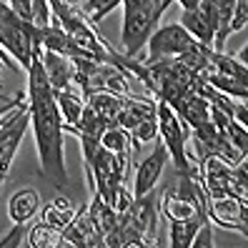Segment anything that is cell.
<instances>
[{
	"label": "cell",
	"mask_w": 248,
	"mask_h": 248,
	"mask_svg": "<svg viewBox=\"0 0 248 248\" xmlns=\"http://www.w3.org/2000/svg\"><path fill=\"white\" fill-rule=\"evenodd\" d=\"M158 138L163 140L168 158L176 166V173H188L193 168V158L188 153V138H191V128H188L181 115L173 110L168 103L158 100Z\"/></svg>",
	"instance_id": "6"
},
{
	"label": "cell",
	"mask_w": 248,
	"mask_h": 248,
	"mask_svg": "<svg viewBox=\"0 0 248 248\" xmlns=\"http://www.w3.org/2000/svg\"><path fill=\"white\" fill-rule=\"evenodd\" d=\"M28 236V223H13V231H8L0 238V248H18L20 243H25Z\"/></svg>",
	"instance_id": "28"
},
{
	"label": "cell",
	"mask_w": 248,
	"mask_h": 248,
	"mask_svg": "<svg viewBox=\"0 0 248 248\" xmlns=\"http://www.w3.org/2000/svg\"><path fill=\"white\" fill-rule=\"evenodd\" d=\"M28 73V113L35 133V148L40 160V173L53 188L68 186V168L63 153V115L58 108L55 93L43 70V48L33 50Z\"/></svg>",
	"instance_id": "1"
},
{
	"label": "cell",
	"mask_w": 248,
	"mask_h": 248,
	"mask_svg": "<svg viewBox=\"0 0 248 248\" xmlns=\"http://www.w3.org/2000/svg\"><path fill=\"white\" fill-rule=\"evenodd\" d=\"M25 98H28V93H25V91H18V93H16V98H10V100H5V103L0 106V123H3V121H5V115H8V113H10L13 108H18V106L23 103Z\"/></svg>",
	"instance_id": "32"
},
{
	"label": "cell",
	"mask_w": 248,
	"mask_h": 248,
	"mask_svg": "<svg viewBox=\"0 0 248 248\" xmlns=\"http://www.w3.org/2000/svg\"><path fill=\"white\" fill-rule=\"evenodd\" d=\"M63 238L70 248H103V233H98V228L93 226L85 206H80L68 221V226L63 228Z\"/></svg>",
	"instance_id": "14"
},
{
	"label": "cell",
	"mask_w": 248,
	"mask_h": 248,
	"mask_svg": "<svg viewBox=\"0 0 248 248\" xmlns=\"http://www.w3.org/2000/svg\"><path fill=\"white\" fill-rule=\"evenodd\" d=\"M50 20H53L50 3H48V0H35V3H33V13H31V23L35 28H46V25H50Z\"/></svg>",
	"instance_id": "27"
},
{
	"label": "cell",
	"mask_w": 248,
	"mask_h": 248,
	"mask_svg": "<svg viewBox=\"0 0 248 248\" xmlns=\"http://www.w3.org/2000/svg\"><path fill=\"white\" fill-rule=\"evenodd\" d=\"M53 93H55V100H58V108H61V115H63V130L76 136L78 123H80V113L85 108V95L80 93V88L76 83L63 88V91H53Z\"/></svg>",
	"instance_id": "16"
},
{
	"label": "cell",
	"mask_w": 248,
	"mask_h": 248,
	"mask_svg": "<svg viewBox=\"0 0 248 248\" xmlns=\"http://www.w3.org/2000/svg\"><path fill=\"white\" fill-rule=\"evenodd\" d=\"M118 5H121V0H85V3H83L85 13L91 16V20H93L95 25L103 20L108 13H113Z\"/></svg>",
	"instance_id": "26"
},
{
	"label": "cell",
	"mask_w": 248,
	"mask_h": 248,
	"mask_svg": "<svg viewBox=\"0 0 248 248\" xmlns=\"http://www.w3.org/2000/svg\"><path fill=\"white\" fill-rule=\"evenodd\" d=\"M206 70H213V73H223V76H233V78H246L248 80V68L246 63H241L238 58L228 55L226 50H211L208 55V68ZM203 70V73H206Z\"/></svg>",
	"instance_id": "25"
},
{
	"label": "cell",
	"mask_w": 248,
	"mask_h": 248,
	"mask_svg": "<svg viewBox=\"0 0 248 248\" xmlns=\"http://www.w3.org/2000/svg\"><path fill=\"white\" fill-rule=\"evenodd\" d=\"M148 46V58L145 63L153 61H163V58H181L188 50H193L198 46V40L186 31L181 23H170V25H160L151 33V38L145 40Z\"/></svg>",
	"instance_id": "10"
},
{
	"label": "cell",
	"mask_w": 248,
	"mask_h": 248,
	"mask_svg": "<svg viewBox=\"0 0 248 248\" xmlns=\"http://www.w3.org/2000/svg\"><path fill=\"white\" fill-rule=\"evenodd\" d=\"M0 65H8V68H13V70H23L18 63L10 61V55H8L3 48H0ZM0 95H3V76H0Z\"/></svg>",
	"instance_id": "33"
},
{
	"label": "cell",
	"mask_w": 248,
	"mask_h": 248,
	"mask_svg": "<svg viewBox=\"0 0 248 248\" xmlns=\"http://www.w3.org/2000/svg\"><path fill=\"white\" fill-rule=\"evenodd\" d=\"M85 103H88L108 125H115V123H118L121 110H123L125 98L115 95V93H108V91H95V93H91L88 98H85Z\"/></svg>",
	"instance_id": "20"
},
{
	"label": "cell",
	"mask_w": 248,
	"mask_h": 248,
	"mask_svg": "<svg viewBox=\"0 0 248 248\" xmlns=\"http://www.w3.org/2000/svg\"><path fill=\"white\" fill-rule=\"evenodd\" d=\"M85 208H88V216H91L93 226L98 228V233H103V236H106V233H108L115 223H118V213H115V208L110 206L103 196L93 193L91 203H85Z\"/></svg>",
	"instance_id": "23"
},
{
	"label": "cell",
	"mask_w": 248,
	"mask_h": 248,
	"mask_svg": "<svg viewBox=\"0 0 248 248\" xmlns=\"http://www.w3.org/2000/svg\"><path fill=\"white\" fill-rule=\"evenodd\" d=\"M248 25V0H238L236 10H233V18H231V33L243 31Z\"/></svg>",
	"instance_id": "29"
},
{
	"label": "cell",
	"mask_w": 248,
	"mask_h": 248,
	"mask_svg": "<svg viewBox=\"0 0 248 248\" xmlns=\"http://www.w3.org/2000/svg\"><path fill=\"white\" fill-rule=\"evenodd\" d=\"M153 143H155V145H153L151 155H145L140 163H138V168H136L133 186H130V188H133V196H136V198L151 193L153 188L158 186L160 173H163V168H166V160H168L166 145H163V140H160V138H155Z\"/></svg>",
	"instance_id": "12"
},
{
	"label": "cell",
	"mask_w": 248,
	"mask_h": 248,
	"mask_svg": "<svg viewBox=\"0 0 248 248\" xmlns=\"http://www.w3.org/2000/svg\"><path fill=\"white\" fill-rule=\"evenodd\" d=\"M0 48L18 61L23 70L31 68L33 50L43 48L40 31L31 20H23L5 0H0Z\"/></svg>",
	"instance_id": "3"
},
{
	"label": "cell",
	"mask_w": 248,
	"mask_h": 248,
	"mask_svg": "<svg viewBox=\"0 0 248 248\" xmlns=\"http://www.w3.org/2000/svg\"><path fill=\"white\" fill-rule=\"evenodd\" d=\"M201 80H206L208 85H213L216 91H221L236 100H246L248 98V80L246 78H233V76H223V73H213L206 70L201 73Z\"/></svg>",
	"instance_id": "22"
},
{
	"label": "cell",
	"mask_w": 248,
	"mask_h": 248,
	"mask_svg": "<svg viewBox=\"0 0 248 248\" xmlns=\"http://www.w3.org/2000/svg\"><path fill=\"white\" fill-rule=\"evenodd\" d=\"M38 31H40V40H43V50H53V53H61V55H68V58H91L83 48H78L76 43L65 35V31L55 20H50V25H46V28H38Z\"/></svg>",
	"instance_id": "17"
},
{
	"label": "cell",
	"mask_w": 248,
	"mask_h": 248,
	"mask_svg": "<svg viewBox=\"0 0 248 248\" xmlns=\"http://www.w3.org/2000/svg\"><path fill=\"white\" fill-rule=\"evenodd\" d=\"M118 125L130 133L136 148L140 143H153L158 138V100L153 95L125 98L123 110L118 115Z\"/></svg>",
	"instance_id": "7"
},
{
	"label": "cell",
	"mask_w": 248,
	"mask_h": 248,
	"mask_svg": "<svg viewBox=\"0 0 248 248\" xmlns=\"http://www.w3.org/2000/svg\"><path fill=\"white\" fill-rule=\"evenodd\" d=\"M181 181L166 186L163 198L158 201V208L166 221H196L206 223V188L201 183V168L193 163L188 173H178Z\"/></svg>",
	"instance_id": "2"
},
{
	"label": "cell",
	"mask_w": 248,
	"mask_h": 248,
	"mask_svg": "<svg viewBox=\"0 0 248 248\" xmlns=\"http://www.w3.org/2000/svg\"><path fill=\"white\" fill-rule=\"evenodd\" d=\"M211 108H213V106H211L203 95H198L196 91L188 93V95H183L178 103L173 106V110L181 115V121L191 128V130L211 121Z\"/></svg>",
	"instance_id": "18"
},
{
	"label": "cell",
	"mask_w": 248,
	"mask_h": 248,
	"mask_svg": "<svg viewBox=\"0 0 248 248\" xmlns=\"http://www.w3.org/2000/svg\"><path fill=\"white\" fill-rule=\"evenodd\" d=\"M73 65H76V85L85 98L95 91H108V93L123 95V98L136 95L130 91V80L133 78L121 68L93 61V58H73Z\"/></svg>",
	"instance_id": "4"
},
{
	"label": "cell",
	"mask_w": 248,
	"mask_h": 248,
	"mask_svg": "<svg viewBox=\"0 0 248 248\" xmlns=\"http://www.w3.org/2000/svg\"><path fill=\"white\" fill-rule=\"evenodd\" d=\"M40 211V193L35 188H20L8 201V216L13 223H28Z\"/></svg>",
	"instance_id": "19"
},
{
	"label": "cell",
	"mask_w": 248,
	"mask_h": 248,
	"mask_svg": "<svg viewBox=\"0 0 248 248\" xmlns=\"http://www.w3.org/2000/svg\"><path fill=\"white\" fill-rule=\"evenodd\" d=\"M76 206H73V201L70 198H65V196H58V198H53L48 206H43V213H40V221H46V223H50V226H55V228H65L68 226V221L73 216H76Z\"/></svg>",
	"instance_id": "24"
},
{
	"label": "cell",
	"mask_w": 248,
	"mask_h": 248,
	"mask_svg": "<svg viewBox=\"0 0 248 248\" xmlns=\"http://www.w3.org/2000/svg\"><path fill=\"white\" fill-rule=\"evenodd\" d=\"M31 128V113H28V98L18 108H13L5 121L0 123V191H3V183L10 173V166L16 160V153L23 143L25 130Z\"/></svg>",
	"instance_id": "9"
},
{
	"label": "cell",
	"mask_w": 248,
	"mask_h": 248,
	"mask_svg": "<svg viewBox=\"0 0 248 248\" xmlns=\"http://www.w3.org/2000/svg\"><path fill=\"white\" fill-rule=\"evenodd\" d=\"M206 213L213 226H221L228 231H238L241 236L248 233V201L233 193L223 196H206Z\"/></svg>",
	"instance_id": "11"
},
{
	"label": "cell",
	"mask_w": 248,
	"mask_h": 248,
	"mask_svg": "<svg viewBox=\"0 0 248 248\" xmlns=\"http://www.w3.org/2000/svg\"><path fill=\"white\" fill-rule=\"evenodd\" d=\"M33 3L35 0H8V5L18 13L23 20H31V13H33Z\"/></svg>",
	"instance_id": "31"
},
{
	"label": "cell",
	"mask_w": 248,
	"mask_h": 248,
	"mask_svg": "<svg viewBox=\"0 0 248 248\" xmlns=\"http://www.w3.org/2000/svg\"><path fill=\"white\" fill-rule=\"evenodd\" d=\"M188 143L193 145V155L191 158H193L196 166H201L203 160H208V158H221L223 163H228V166H236V163H241V160H246V155L228 140L226 130L221 125H216L213 118L208 123L193 128Z\"/></svg>",
	"instance_id": "8"
},
{
	"label": "cell",
	"mask_w": 248,
	"mask_h": 248,
	"mask_svg": "<svg viewBox=\"0 0 248 248\" xmlns=\"http://www.w3.org/2000/svg\"><path fill=\"white\" fill-rule=\"evenodd\" d=\"M23 246H28V248H68V243L63 238V231L46 223V221L28 228V236H25Z\"/></svg>",
	"instance_id": "21"
},
{
	"label": "cell",
	"mask_w": 248,
	"mask_h": 248,
	"mask_svg": "<svg viewBox=\"0 0 248 248\" xmlns=\"http://www.w3.org/2000/svg\"><path fill=\"white\" fill-rule=\"evenodd\" d=\"M43 70H46V78L53 91H63L76 83V65H73V58L68 55L43 50Z\"/></svg>",
	"instance_id": "15"
},
{
	"label": "cell",
	"mask_w": 248,
	"mask_h": 248,
	"mask_svg": "<svg viewBox=\"0 0 248 248\" xmlns=\"http://www.w3.org/2000/svg\"><path fill=\"white\" fill-rule=\"evenodd\" d=\"M181 25L186 28L188 33L193 35V40H198L201 46H208L213 48V40H216V28H218V18H216V10L201 0V3L191 10H183L181 16Z\"/></svg>",
	"instance_id": "13"
},
{
	"label": "cell",
	"mask_w": 248,
	"mask_h": 248,
	"mask_svg": "<svg viewBox=\"0 0 248 248\" xmlns=\"http://www.w3.org/2000/svg\"><path fill=\"white\" fill-rule=\"evenodd\" d=\"M193 246L196 248H211L213 246V223L211 221H206L201 228H198V233H196V238H193Z\"/></svg>",
	"instance_id": "30"
},
{
	"label": "cell",
	"mask_w": 248,
	"mask_h": 248,
	"mask_svg": "<svg viewBox=\"0 0 248 248\" xmlns=\"http://www.w3.org/2000/svg\"><path fill=\"white\" fill-rule=\"evenodd\" d=\"M160 0H121L123 5V31H121V46L123 55L136 58L145 40L151 38L155 25L160 20L158 13Z\"/></svg>",
	"instance_id": "5"
}]
</instances>
